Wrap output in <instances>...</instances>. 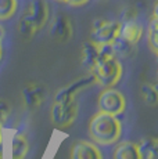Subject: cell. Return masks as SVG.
Segmentation results:
<instances>
[{"label": "cell", "instance_id": "6da1fadb", "mask_svg": "<svg viewBox=\"0 0 158 159\" xmlns=\"http://www.w3.org/2000/svg\"><path fill=\"white\" fill-rule=\"evenodd\" d=\"M122 134V125L115 115L99 111L89 122V136L92 141L101 145L114 144Z\"/></svg>", "mask_w": 158, "mask_h": 159}, {"label": "cell", "instance_id": "7a4b0ae2", "mask_svg": "<svg viewBox=\"0 0 158 159\" xmlns=\"http://www.w3.org/2000/svg\"><path fill=\"white\" fill-rule=\"evenodd\" d=\"M90 73L95 78V83L101 84L103 87H114L122 76V65L117 57H111L97 61Z\"/></svg>", "mask_w": 158, "mask_h": 159}, {"label": "cell", "instance_id": "3957f363", "mask_svg": "<svg viewBox=\"0 0 158 159\" xmlns=\"http://www.w3.org/2000/svg\"><path fill=\"white\" fill-rule=\"evenodd\" d=\"M119 28H121L119 21L97 18L93 22L92 30H90V42H93L97 46L111 43L119 35Z\"/></svg>", "mask_w": 158, "mask_h": 159}, {"label": "cell", "instance_id": "277c9868", "mask_svg": "<svg viewBox=\"0 0 158 159\" xmlns=\"http://www.w3.org/2000/svg\"><path fill=\"white\" fill-rule=\"evenodd\" d=\"M99 111L105 112L110 115H121L126 109V98L119 90L114 87H105L100 93L97 100Z\"/></svg>", "mask_w": 158, "mask_h": 159}, {"label": "cell", "instance_id": "5b68a950", "mask_svg": "<svg viewBox=\"0 0 158 159\" xmlns=\"http://www.w3.org/2000/svg\"><path fill=\"white\" fill-rule=\"evenodd\" d=\"M78 115V102L75 100L65 102H54L50 111L51 123L57 129H67L75 122Z\"/></svg>", "mask_w": 158, "mask_h": 159}, {"label": "cell", "instance_id": "8992f818", "mask_svg": "<svg viewBox=\"0 0 158 159\" xmlns=\"http://www.w3.org/2000/svg\"><path fill=\"white\" fill-rule=\"evenodd\" d=\"M92 83H95V78H93L92 73H90L89 76H83V78L72 82L71 84L60 89V90L57 91L56 96H54V102H65V101L75 100V96H77L79 91L83 90L85 87H87Z\"/></svg>", "mask_w": 158, "mask_h": 159}, {"label": "cell", "instance_id": "52a82bcc", "mask_svg": "<svg viewBox=\"0 0 158 159\" xmlns=\"http://www.w3.org/2000/svg\"><path fill=\"white\" fill-rule=\"evenodd\" d=\"M50 36L56 42L65 43L72 38V22L67 15L58 14L53 20L50 26Z\"/></svg>", "mask_w": 158, "mask_h": 159}, {"label": "cell", "instance_id": "ba28073f", "mask_svg": "<svg viewBox=\"0 0 158 159\" xmlns=\"http://www.w3.org/2000/svg\"><path fill=\"white\" fill-rule=\"evenodd\" d=\"M24 15L33 24L36 30H40L49 18V6L44 0H32Z\"/></svg>", "mask_w": 158, "mask_h": 159}, {"label": "cell", "instance_id": "9c48e42d", "mask_svg": "<svg viewBox=\"0 0 158 159\" xmlns=\"http://www.w3.org/2000/svg\"><path fill=\"white\" fill-rule=\"evenodd\" d=\"M22 101L28 109H36L42 105L44 100V89L39 83H29L21 91Z\"/></svg>", "mask_w": 158, "mask_h": 159}, {"label": "cell", "instance_id": "30bf717a", "mask_svg": "<svg viewBox=\"0 0 158 159\" xmlns=\"http://www.w3.org/2000/svg\"><path fill=\"white\" fill-rule=\"evenodd\" d=\"M71 159H103V155L93 143L77 141L72 145Z\"/></svg>", "mask_w": 158, "mask_h": 159}, {"label": "cell", "instance_id": "8fae6325", "mask_svg": "<svg viewBox=\"0 0 158 159\" xmlns=\"http://www.w3.org/2000/svg\"><path fill=\"white\" fill-rule=\"evenodd\" d=\"M119 36L130 42L132 44H137L143 36V26L139 22H136V20L123 21V22H121Z\"/></svg>", "mask_w": 158, "mask_h": 159}, {"label": "cell", "instance_id": "7c38bea8", "mask_svg": "<svg viewBox=\"0 0 158 159\" xmlns=\"http://www.w3.org/2000/svg\"><path fill=\"white\" fill-rule=\"evenodd\" d=\"M114 159H143L139 147L133 141H121L114 149Z\"/></svg>", "mask_w": 158, "mask_h": 159}, {"label": "cell", "instance_id": "4fadbf2b", "mask_svg": "<svg viewBox=\"0 0 158 159\" xmlns=\"http://www.w3.org/2000/svg\"><path fill=\"white\" fill-rule=\"evenodd\" d=\"M99 60V48L93 42H86L82 47V66L86 71L92 72Z\"/></svg>", "mask_w": 158, "mask_h": 159}, {"label": "cell", "instance_id": "5bb4252c", "mask_svg": "<svg viewBox=\"0 0 158 159\" xmlns=\"http://www.w3.org/2000/svg\"><path fill=\"white\" fill-rule=\"evenodd\" d=\"M29 144L24 134H16L11 140V158L13 159H24L28 154Z\"/></svg>", "mask_w": 158, "mask_h": 159}, {"label": "cell", "instance_id": "9a60e30c", "mask_svg": "<svg viewBox=\"0 0 158 159\" xmlns=\"http://www.w3.org/2000/svg\"><path fill=\"white\" fill-rule=\"evenodd\" d=\"M143 159H158V143L153 137L143 139L137 144Z\"/></svg>", "mask_w": 158, "mask_h": 159}, {"label": "cell", "instance_id": "2e32d148", "mask_svg": "<svg viewBox=\"0 0 158 159\" xmlns=\"http://www.w3.org/2000/svg\"><path fill=\"white\" fill-rule=\"evenodd\" d=\"M111 46H112V51H114L115 57L126 58V57H129L133 51H135V46L136 44H132L130 42L125 40L123 38H121V36L118 35L117 38L111 42Z\"/></svg>", "mask_w": 158, "mask_h": 159}, {"label": "cell", "instance_id": "e0dca14e", "mask_svg": "<svg viewBox=\"0 0 158 159\" xmlns=\"http://www.w3.org/2000/svg\"><path fill=\"white\" fill-rule=\"evenodd\" d=\"M147 40L151 51L154 54L158 53V18H157V8L154 10V14L148 22V30H147Z\"/></svg>", "mask_w": 158, "mask_h": 159}, {"label": "cell", "instance_id": "ac0fdd59", "mask_svg": "<svg viewBox=\"0 0 158 159\" xmlns=\"http://www.w3.org/2000/svg\"><path fill=\"white\" fill-rule=\"evenodd\" d=\"M140 94H142V98L147 105L150 107H156L158 102V91L156 86L150 83H146L140 87Z\"/></svg>", "mask_w": 158, "mask_h": 159}, {"label": "cell", "instance_id": "d6986e66", "mask_svg": "<svg viewBox=\"0 0 158 159\" xmlns=\"http://www.w3.org/2000/svg\"><path fill=\"white\" fill-rule=\"evenodd\" d=\"M17 11V0H0V21L8 20Z\"/></svg>", "mask_w": 158, "mask_h": 159}, {"label": "cell", "instance_id": "ffe728a7", "mask_svg": "<svg viewBox=\"0 0 158 159\" xmlns=\"http://www.w3.org/2000/svg\"><path fill=\"white\" fill-rule=\"evenodd\" d=\"M18 30H20L21 36H22L24 39H31L32 36L38 32L36 28L33 26V24L25 17V15H22L21 20H20V22H18Z\"/></svg>", "mask_w": 158, "mask_h": 159}, {"label": "cell", "instance_id": "44dd1931", "mask_svg": "<svg viewBox=\"0 0 158 159\" xmlns=\"http://www.w3.org/2000/svg\"><path fill=\"white\" fill-rule=\"evenodd\" d=\"M97 48H99V60H97V61L107 60V58L115 57V56H114V51H112V46H111V43L100 44V46H97Z\"/></svg>", "mask_w": 158, "mask_h": 159}, {"label": "cell", "instance_id": "7402d4cb", "mask_svg": "<svg viewBox=\"0 0 158 159\" xmlns=\"http://www.w3.org/2000/svg\"><path fill=\"white\" fill-rule=\"evenodd\" d=\"M10 104H8L6 100H0V125H4L6 122L10 118Z\"/></svg>", "mask_w": 158, "mask_h": 159}, {"label": "cell", "instance_id": "603a6c76", "mask_svg": "<svg viewBox=\"0 0 158 159\" xmlns=\"http://www.w3.org/2000/svg\"><path fill=\"white\" fill-rule=\"evenodd\" d=\"M136 17H137V10L133 7H128L125 11H123L122 14V18L123 21H130V20H136ZM122 21V22H123Z\"/></svg>", "mask_w": 158, "mask_h": 159}, {"label": "cell", "instance_id": "cb8c5ba5", "mask_svg": "<svg viewBox=\"0 0 158 159\" xmlns=\"http://www.w3.org/2000/svg\"><path fill=\"white\" fill-rule=\"evenodd\" d=\"M89 0H64V3H68L69 6H74V7H78V6H83Z\"/></svg>", "mask_w": 158, "mask_h": 159}, {"label": "cell", "instance_id": "d4e9b609", "mask_svg": "<svg viewBox=\"0 0 158 159\" xmlns=\"http://www.w3.org/2000/svg\"><path fill=\"white\" fill-rule=\"evenodd\" d=\"M3 38H4V28L0 25V40H2Z\"/></svg>", "mask_w": 158, "mask_h": 159}, {"label": "cell", "instance_id": "484cf974", "mask_svg": "<svg viewBox=\"0 0 158 159\" xmlns=\"http://www.w3.org/2000/svg\"><path fill=\"white\" fill-rule=\"evenodd\" d=\"M2 54H3V48H2V43H0V60H2Z\"/></svg>", "mask_w": 158, "mask_h": 159}, {"label": "cell", "instance_id": "4316f807", "mask_svg": "<svg viewBox=\"0 0 158 159\" xmlns=\"http://www.w3.org/2000/svg\"><path fill=\"white\" fill-rule=\"evenodd\" d=\"M0 144H2V125H0Z\"/></svg>", "mask_w": 158, "mask_h": 159}, {"label": "cell", "instance_id": "83f0119b", "mask_svg": "<svg viewBox=\"0 0 158 159\" xmlns=\"http://www.w3.org/2000/svg\"><path fill=\"white\" fill-rule=\"evenodd\" d=\"M0 159H3V152L0 151Z\"/></svg>", "mask_w": 158, "mask_h": 159}, {"label": "cell", "instance_id": "f1b7e54d", "mask_svg": "<svg viewBox=\"0 0 158 159\" xmlns=\"http://www.w3.org/2000/svg\"><path fill=\"white\" fill-rule=\"evenodd\" d=\"M56 2H64V0H56Z\"/></svg>", "mask_w": 158, "mask_h": 159}]
</instances>
